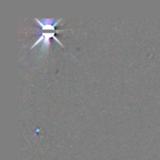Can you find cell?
Returning a JSON list of instances; mask_svg holds the SVG:
<instances>
[{"mask_svg":"<svg viewBox=\"0 0 160 160\" xmlns=\"http://www.w3.org/2000/svg\"><path fill=\"white\" fill-rule=\"evenodd\" d=\"M50 38H54L55 40L56 41V42H58V43L60 45H62V47H63V45L61 44V42H59V40H58L57 38H56V37H55V32H52V33H48V32H43L42 33V36H41L40 38H39L38 39L37 41H36L35 43L34 44V45L31 46V48H34V46H36L37 45H38L40 42H42V48H41V50H42V52L43 53V54H45V52H48V47H49V45H50Z\"/></svg>","mask_w":160,"mask_h":160,"instance_id":"cell-1","label":"cell"},{"mask_svg":"<svg viewBox=\"0 0 160 160\" xmlns=\"http://www.w3.org/2000/svg\"><path fill=\"white\" fill-rule=\"evenodd\" d=\"M35 21L40 25L43 30L46 31H55V27L58 24L60 21H62V19H59V20H54L53 18H45L40 20V19H34Z\"/></svg>","mask_w":160,"mask_h":160,"instance_id":"cell-2","label":"cell"}]
</instances>
